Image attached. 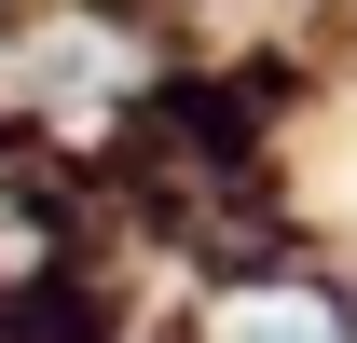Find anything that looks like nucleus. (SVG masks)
<instances>
[{
    "mask_svg": "<svg viewBox=\"0 0 357 343\" xmlns=\"http://www.w3.org/2000/svg\"><path fill=\"white\" fill-rule=\"evenodd\" d=\"M220 343H344V330H330L316 302H234V316H220Z\"/></svg>",
    "mask_w": 357,
    "mask_h": 343,
    "instance_id": "obj_1",
    "label": "nucleus"
}]
</instances>
